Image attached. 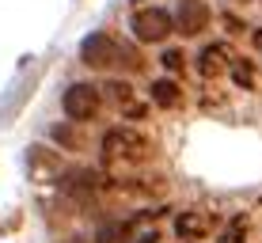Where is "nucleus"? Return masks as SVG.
I'll return each mask as SVG.
<instances>
[{
	"mask_svg": "<svg viewBox=\"0 0 262 243\" xmlns=\"http://www.w3.org/2000/svg\"><path fill=\"white\" fill-rule=\"evenodd\" d=\"M61 106H65V114L72 122H88L99 114V106H103V95H99V87L92 84H72L65 99H61Z\"/></svg>",
	"mask_w": 262,
	"mask_h": 243,
	"instance_id": "4",
	"label": "nucleus"
},
{
	"mask_svg": "<svg viewBox=\"0 0 262 243\" xmlns=\"http://www.w3.org/2000/svg\"><path fill=\"white\" fill-rule=\"evenodd\" d=\"M183 38H194L209 27V4L205 0H179V15H175Z\"/></svg>",
	"mask_w": 262,
	"mask_h": 243,
	"instance_id": "5",
	"label": "nucleus"
},
{
	"mask_svg": "<svg viewBox=\"0 0 262 243\" xmlns=\"http://www.w3.org/2000/svg\"><path fill=\"white\" fill-rule=\"evenodd\" d=\"M103 92H106V95H111V103H114V106H122V111H125V114H129V118H141V114H144V111H141V106H137V103H133V87H129V84H125V80H111V84H106V87H103Z\"/></svg>",
	"mask_w": 262,
	"mask_h": 243,
	"instance_id": "9",
	"label": "nucleus"
},
{
	"mask_svg": "<svg viewBox=\"0 0 262 243\" xmlns=\"http://www.w3.org/2000/svg\"><path fill=\"white\" fill-rule=\"evenodd\" d=\"M232 50L224 46V42H213V46L202 50V57H198V69H202V76H224L232 69Z\"/></svg>",
	"mask_w": 262,
	"mask_h": 243,
	"instance_id": "8",
	"label": "nucleus"
},
{
	"mask_svg": "<svg viewBox=\"0 0 262 243\" xmlns=\"http://www.w3.org/2000/svg\"><path fill=\"white\" fill-rule=\"evenodd\" d=\"M213 232V220H209V213H202V209H186V213H179V220H175V236L183 239V243H198V239H205Z\"/></svg>",
	"mask_w": 262,
	"mask_h": 243,
	"instance_id": "6",
	"label": "nucleus"
},
{
	"mask_svg": "<svg viewBox=\"0 0 262 243\" xmlns=\"http://www.w3.org/2000/svg\"><path fill=\"white\" fill-rule=\"evenodd\" d=\"M50 137L57 141L65 152H80V148H84V133L76 129V122H57V125L50 129Z\"/></svg>",
	"mask_w": 262,
	"mask_h": 243,
	"instance_id": "12",
	"label": "nucleus"
},
{
	"mask_svg": "<svg viewBox=\"0 0 262 243\" xmlns=\"http://www.w3.org/2000/svg\"><path fill=\"white\" fill-rule=\"evenodd\" d=\"M27 167H31L34 179L50 183V179L61 175V156H57V152H50V148H42V145H31V148H27Z\"/></svg>",
	"mask_w": 262,
	"mask_h": 243,
	"instance_id": "7",
	"label": "nucleus"
},
{
	"mask_svg": "<svg viewBox=\"0 0 262 243\" xmlns=\"http://www.w3.org/2000/svg\"><path fill=\"white\" fill-rule=\"evenodd\" d=\"M95 243H129V220H106V224H99Z\"/></svg>",
	"mask_w": 262,
	"mask_h": 243,
	"instance_id": "13",
	"label": "nucleus"
},
{
	"mask_svg": "<svg viewBox=\"0 0 262 243\" xmlns=\"http://www.w3.org/2000/svg\"><path fill=\"white\" fill-rule=\"evenodd\" d=\"M103 152L114 160H144L152 152V145L144 133L129 129V125H114V129L103 133Z\"/></svg>",
	"mask_w": 262,
	"mask_h": 243,
	"instance_id": "1",
	"label": "nucleus"
},
{
	"mask_svg": "<svg viewBox=\"0 0 262 243\" xmlns=\"http://www.w3.org/2000/svg\"><path fill=\"white\" fill-rule=\"evenodd\" d=\"M118 65H125L129 73H137V69H141V57H137V53H133L129 46H122V57H118Z\"/></svg>",
	"mask_w": 262,
	"mask_h": 243,
	"instance_id": "17",
	"label": "nucleus"
},
{
	"mask_svg": "<svg viewBox=\"0 0 262 243\" xmlns=\"http://www.w3.org/2000/svg\"><path fill=\"white\" fill-rule=\"evenodd\" d=\"M129 27H133V34H137V42H164L171 31H179V23L171 19L164 8H141Z\"/></svg>",
	"mask_w": 262,
	"mask_h": 243,
	"instance_id": "3",
	"label": "nucleus"
},
{
	"mask_svg": "<svg viewBox=\"0 0 262 243\" xmlns=\"http://www.w3.org/2000/svg\"><path fill=\"white\" fill-rule=\"evenodd\" d=\"M232 80H236L239 87H247V92H255V65H251V61H243V57H236L232 61Z\"/></svg>",
	"mask_w": 262,
	"mask_h": 243,
	"instance_id": "14",
	"label": "nucleus"
},
{
	"mask_svg": "<svg viewBox=\"0 0 262 243\" xmlns=\"http://www.w3.org/2000/svg\"><path fill=\"white\" fill-rule=\"evenodd\" d=\"M99 183H103V175L99 171H76V175H69V183H65V190L72 197H92L99 190Z\"/></svg>",
	"mask_w": 262,
	"mask_h": 243,
	"instance_id": "11",
	"label": "nucleus"
},
{
	"mask_svg": "<svg viewBox=\"0 0 262 243\" xmlns=\"http://www.w3.org/2000/svg\"><path fill=\"white\" fill-rule=\"evenodd\" d=\"M243 236H247V228H243V220H232L228 228L221 232V243H243Z\"/></svg>",
	"mask_w": 262,
	"mask_h": 243,
	"instance_id": "16",
	"label": "nucleus"
},
{
	"mask_svg": "<svg viewBox=\"0 0 262 243\" xmlns=\"http://www.w3.org/2000/svg\"><path fill=\"white\" fill-rule=\"evenodd\" d=\"M160 65H164L167 73H183L186 57H183V50H164V57H160Z\"/></svg>",
	"mask_w": 262,
	"mask_h": 243,
	"instance_id": "15",
	"label": "nucleus"
},
{
	"mask_svg": "<svg viewBox=\"0 0 262 243\" xmlns=\"http://www.w3.org/2000/svg\"><path fill=\"white\" fill-rule=\"evenodd\" d=\"M129 243H160V232H156V228H148V232H141V236H133Z\"/></svg>",
	"mask_w": 262,
	"mask_h": 243,
	"instance_id": "18",
	"label": "nucleus"
},
{
	"mask_svg": "<svg viewBox=\"0 0 262 243\" xmlns=\"http://www.w3.org/2000/svg\"><path fill=\"white\" fill-rule=\"evenodd\" d=\"M118 57H122V42H114L103 31H92L80 42V61L88 69H111V65H118Z\"/></svg>",
	"mask_w": 262,
	"mask_h": 243,
	"instance_id": "2",
	"label": "nucleus"
},
{
	"mask_svg": "<svg viewBox=\"0 0 262 243\" xmlns=\"http://www.w3.org/2000/svg\"><path fill=\"white\" fill-rule=\"evenodd\" d=\"M129 4H137V0H129Z\"/></svg>",
	"mask_w": 262,
	"mask_h": 243,
	"instance_id": "20",
	"label": "nucleus"
},
{
	"mask_svg": "<svg viewBox=\"0 0 262 243\" xmlns=\"http://www.w3.org/2000/svg\"><path fill=\"white\" fill-rule=\"evenodd\" d=\"M148 95H152V103H156V106H164V111H171V106H179V103H183V87H179L175 80H152Z\"/></svg>",
	"mask_w": 262,
	"mask_h": 243,
	"instance_id": "10",
	"label": "nucleus"
},
{
	"mask_svg": "<svg viewBox=\"0 0 262 243\" xmlns=\"http://www.w3.org/2000/svg\"><path fill=\"white\" fill-rule=\"evenodd\" d=\"M255 46L262 50V27H258V31H255Z\"/></svg>",
	"mask_w": 262,
	"mask_h": 243,
	"instance_id": "19",
	"label": "nucleus"
}]
</instances>
